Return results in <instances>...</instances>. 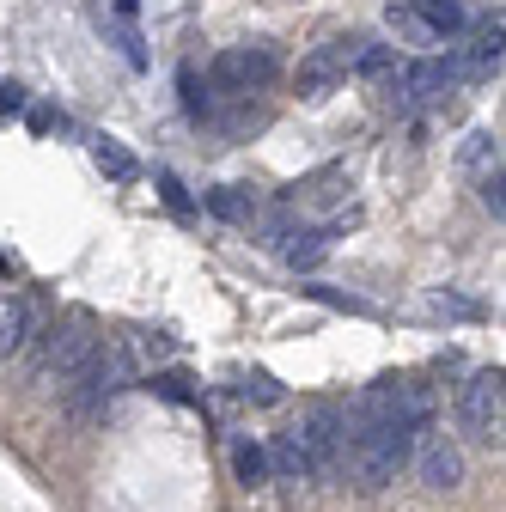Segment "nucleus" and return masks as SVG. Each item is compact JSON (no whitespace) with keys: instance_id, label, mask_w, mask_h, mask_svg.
Here are the masks:
<instances>
[{"instance_id":"nucleus-5","label":"nucleus","mask_w":506,"mask_h":512,"mask_svg":"<svg viewBox=\"0 0 506 512\" xmlns=\"http://www.w3.org/2000/svg\"><path fill=\"white\" fill-rule=\"evenodd\" d=\"M464 80V68H458V55H421V61H409V68L397 74V86H391V110H421V104H439L452 86Z\"/></svg>"},{"instance_id":"nucleus-23","label":"nucleus","mask_w":506,"mask_h":512,"mask_svg":"<svg viewBox=\"0 0 506 512\" xmlns=\"http://www.w3.org/2000/svg\"><path fill=\"white\" fill-rule=\"evenodd\" d=\"M141 354H147V360H171V354H177V342H171L165 330H141Z\"/></svg>"},{"instance_id":"nucleus-21","label":"nucleus","mask_w":506,"mask_h":512,"mask_svg":"<svg viewBox=\"0 0 506 512\" xmlns=\"http://www.w3.org/2000/svg\"><path fill=\"white\" fill-rule=\"evenodd\" d=\"M238 391H244V397H257V403H281V384H275L269 372H250V378L238 384Z\"/></svg>"},{"instance_id":"nucleus-24","label":"nucleus","mask_w":506,"mask_h":512,"mask_svg":"<svg viewBox=\"0 0 506 512\" xmlns=\"http://www.w3.org/2000/svg\"><path fill=\"white\" fill-rule=\"evenodd\" d=\"M159 189H165V202H171L177 214H189V196H183V183H177L171 171H159Z\"/></svg>"},{"instance_id":"nucleus-11","label":"nucleus","mask_w":506,"mask_h":512,"mask_svg":"<svg viewBox=\"0 0 506 512\" xmlns=\"http://www.w3.org/2000/svg\"><path fill=\"white\" fill-rule=\"evenodd\" d=\"M263 452H269V476H281V482H311V464H305V452H299L293 433H275V445H263Z\"/></svg>"},{"instance_id":"nucleus-19","label":"nucleus","mask_w":506,"mask_h":512,"mask_svg":"<svg viewBox=\"0 0 506 512\" xmlns=\"http://www.w3.org/2000/svg\"><path fill=\"white\" fill-rule=\"evenodd\" d=\"M476 189H482V208H488L494 220H506V171H494V177H482Z\"/></svg>"},{"instance_id":"nucleus-15","label":"nucleus","mask_w":506,"mask_h":512,"mask_svg":"<svg viewBox=\"0 0 506 512\" xmlns=\"http://www.w3.org/2000/svg\"><path fill=\"white\" fill-rule=\"evenodd\" d=\"M232 470H238L244 488H263V482H269V452H263L257 439H238V445H232Z\"/></svg>"},{"instance_id":"nucleus-14","label":"nucleus","mask_w":506,"mask_h":512,"mask_svg":"<svg viewBox=\"0 0 506 512\" xmlns=\"http://www.w3.org/2000/svg\"><path fill=\"white\" fill-rule=\"evenodd\" d=\"M415 13L427 19V31H433L439 43H446V37H458V31H464V0H421Z\"/></svg>"},{"instance_id":"nucleus-10","label":"nucleus","mask_w":506,"mask_h":512,"mask_svg":"<svg viewBox=\"0 0 506 512\" xmlns=\"http://www.w3.org/2000/svg\"><path fill=\"white\" fill-rule=\"evenodd\" d=\"M458 165H464V177H494L500 171V135H488V128H476V135L458 147Z\"/></svg>"},{"instance_id":"nucleus-6","label":"nucleus","mask_w":506,"mask_h":512,"mask_svg":"<svg viewBox=\"0 0 506 512\" xmlns=\"http://www.w3.org/2000/svg\"><path fill=\"white\" fill-rule=\"evenodd\" d=\"M458 421H464V433H470V439L500 445V427H506V378H500V366H494V372H476V378L464 384V397H458Z\"/></svg>"},{"instance_id":"nucleus-1","label":"nucleus","mask_w":506,"mask_h":512,"mask_svg":"<svg viewBox=\"0 0 506 512\" xmlns=\"http://www.w3.org/2000/svg\"><path fill=\"white\" fill-rule=\"evenodd\" d=\"M135 378H141V360H135L129 342H98V354H92L68 384H61V391H68V415H74V421H98Z\"/></svg>"},{"instance_id":"nucleus-16","label":"nucleus","mask_w":506,"mask_h":512,"mask_svg":"<svg viewBox=\"0 0 506 512\" xmlns=\"http://www.w3.org/2000/svg\"><path fill=\"white\" fill-rule=\"evenodd\" d=\"M391 61H397L391 43H372V37H354V49H348V68L354 74H385Z\"/></svg>"},{"instance_id":"nucleus-7","label":"nucleus","mask_w":506,"mask_h":512,"mask_svg":"<svg viewBox=\"0 0 506 512\" xmlns=\"http://www.w3.org/2000/svg\"><path fill=\"white\" fill-rule=\"evenodd\" d=\"M409 464H415V476H421L427 494H452V488L464 482V452H458L452 433H433V427H427V433L415 439Z\"/></svg>"},{"instance_id":"nucleus-9","label":"nucleus","mask_w":506,"mask_h":512,"mask_svg":"<svg viewBox=\"0 0 506 512\" xmlns=\"http://www.w3.org/2000/svg\"><path fill=\"white\" fill-rule=\"evenodd\" d=\"M37 330H43V305L25 299V293H13L7 305H0V360H7V354H25V348L37 342Z\"/></svg>"},{"instance_id":"nucleus-18","label":"nucleus","mask_w":506,"mask_h":512,"mask_svg":"<svg viewBox=\"0 0 506 512\" xmlns=\"http://www.w3.org/2000/svg\"><path fill=\"white\" fill-rule=\"evenodd\" d=\"M385 19H391V31H397V37H409V43H421V49H433V43H439V37L427 31V19H421L415 7H391Z\"/></svg>"},{"instance_id":"nucleus-2","label":"nucleus","mask_w":506,"mask_h":512,"mask_svg":"<svg viewBox=\"0 0 506 512\" xmlns=\"http://www.w3.org/2000/svg\"><path fill=\"white\" fill-rule=\"evenodd\" d=\"M37 336H43V348H37V384H49V378L68 384V378L98 354V342H104L92 311H61L55 324H43Z\"/></svg>"},{"instance_id":"nucleus-20","label":"nucleus","mask_w":506,"mask_h":512,"mask_svg":"<svg viewBox=\"0 0 506 512\" xmlns=\"http://www.w3.org/2000/svg\"><path fill=\"white\" fill-rule=\"evenodd\" d=\"M153 391H159L165 403H196V391H189V378H183V372H165V378H153Z\"/></svg>"},{"instance_id":"nucleus-13","label":"nucleus","mask_w":506,"mask_h":512,"mask_svg":"<svg viewBox=\"0 0 506 512\" xmlns=\"http://www.w3.org/2000/svg\"><path fill=\"white\" fill-rule=\"evenodd\" d=\"M208 208H214L220 220H232V226H250V220L263 214V202L250 196V189H214V196H208Z\"/></svg>"},{"instance_id":"nucleus-8","label":"nucleus","mask_w":506,"mask_h":512,"mask_svg":"<svg viewBox=\"0 0 506 512\" xmlns=\"http://www.w3.org/2000/svg\"><path fill=\"white\" fill-rule=\"evenodd\" d=\"M348 49H354V37H330V43H318V49L305 55V68H299L305 98H324V92L348 74Z\"/></svg>"},{"instance_id":"nucleus-3","label":"nucleus","mask_w":506,"mask_h":512,"mask_svg":"<svg viewBox=\"0 0 506 512\" xmlns=\"http://www.w3.org/2000/svg\"><path fill=\"white\" fill-rule=\"evenodd\" d=\"M287 433L299 439V452L311 464V482H330L342 470V409L336 403H305Z\"/></svg>"},{"instance_id":"nucleus-25","label":"nucleus","mask_w":506,"mask_h":512,"mask_svg":"<svg viewBox=\"0 0 506 512\" xmlns=\"http://www.w3.org/2000/svg\"><path fill=\"white\" fill-rule=\"evenodd\" d=\"M0 110H25V92L19 86H0Z\"/></svg>"},{"instance_id":"nucleus-17","label":"nucleus","mask_w":506,"mask_h":512,"mask_svg":"<svg viewBox=\"0 0 506 512\" xmlns=\"http://www.w3.org/2000/svg\"><path fill=\"white\" fill-rule=\"evenodd\" d=\"M177 92H183V110L189 116H214V92H208V80H196V68L177 74Z\"/></svg>"},{"instance_id":"nucleus-26","label":"nucleus","mask_w":506,"mask_h":512,"mask_svg":"<svg viewBox=\"0 0 506 512\" xmlns=\"http://www.w3.org/2000/svg\"><path fill=\"white\" fill-rule=\"evenodd\" d=\"M116 13H135V0H116Z\"/></svg>"},{"instance_id":"nucleus-12","label":"nucleus","mask_w":506,"mask_h":512,"mask_svg":"<svg viewBox=\"0 0 506 512\" xmlns=\"http://www.w3.org/2000/svg\"><path fill=\"white\" fill-rule=\"evenodd\" d=\"M92 159H98V171H104V177H116V183H135V177H141L135 153L122 147V141H110V135H98V141H92Z\"/></svg>"},{"instance_id":"nucleus-22","label":"nucleus","mask_w":506,"mask_h":512,"mask_svg":"<svg viewBox=\"0 0 506 512\" xmlns=\"http://www.w3.org/2000/svg\"><path fill=\"white\" fill-rule=\"evenodd\" d=\"M427 305H433V311H446V317H476V311H482L476 299H458V293H446V287H439Z\"/></svg>"},{"instance_id":"nucleus-4","label":"nucleus","mask_w":506,"mask_h":512,"mask_svg":"<svg viewBox=\"0 0 506 512\" xmlns=\"http://www.w3.org/2000/svg\"><path fill=\"white\" fill-rule=\"evenodd\" d=\"M275 74H281V61H275V49H269V43L226 49V55H214V68H208V92H226V98H250V92H263Z\"/></svg>"}]
</instances>
